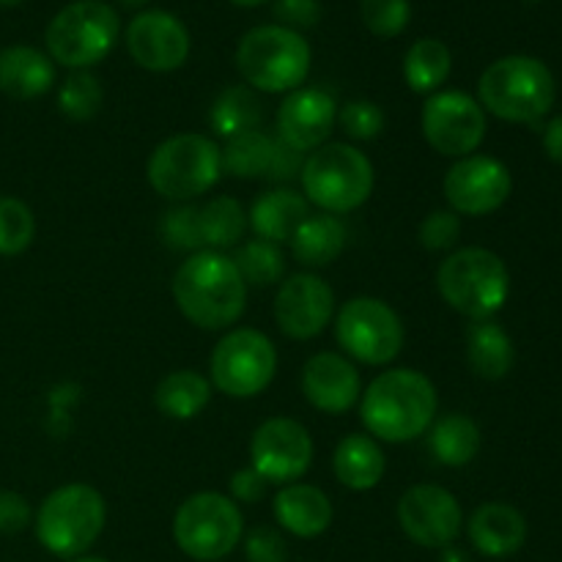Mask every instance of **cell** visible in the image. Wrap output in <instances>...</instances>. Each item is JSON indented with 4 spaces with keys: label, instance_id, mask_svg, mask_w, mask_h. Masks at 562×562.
<instances>
[{
    "label": "cell",
    "instance_id": "obj_3",
    "mask_svg": "<svg viewBox=\"0 0 562 562\" xmlns=\"http://www.w3.org/2000/svg\"><path fill=\"white\" fill-rule=\"evenodd\" d=\"M481 108L510 124H538L552 110L558 86L543 60L508 55L488 66L477 82Z\"/></svg>",
    "mask_w": 562,
    "mask_h": 562
},
{
    "label": "cell",
    "instance_id": "obj_46",
    "mask_svg": "<svg viewBox=\"0 0 562 562\" xmlns=\"http://www.w3.org/2000/svg\"><path fill=\"white\" fill-rule=\"evenodd\" d=\"M543 151H547V157L552 159V162L562 165V115L558 119L549 121L547 126H543Z\"/></svg>",
    "mask_w": 562,
    "mask_h": 562
},
{
    "label": "cell",
    "instance_id": "obj_26",
    "mask_svg": "<svg viewBox=\"0 0 562 562\" xmlns=\"http://www.w3.org/2000/svg\"><path fill=\"white\" fill-rule=\"evenodd\" d=\"M467 360L477 376L499 382L508 376L516 362L514 340L492 318L472 322V327L467 329Z\"/></svg>",
    "mask_w": 562,
    "mask_h": 562
},
{
    "label": "cell",
    "instance_id": "obj_49",
    "mask_svg": "<svg viewBox=\"0 0 562 562\" xmlns=\"http://www.w3.org/2000/svg\"><path fill=\"white\" fill-rule=\"evenodd\" d=\"M71 562H108V560H102V558H75Z\"/></svg>",
    "mask_w": 562,
    "mask_h": 562
},
{
    "label": "cell",
    "instance_id": "obj_20",
    "mask_svg": "<svg viewBox=\"0 0 562 562\" xmlns=\"http://www.w3.org/2000/svg\"><path fill=\"white\" fill-rule=\"evenodd\" d=\"M302 393L313 409L324 415H344L360 401V371L335 351H318L302 368Z\"/></svg>",
    "mask_w": 562,
    "mask_h": 562
},
{
    "label": "cell",
    "instance_id": "obj_13",
    "mask_svg": "<svg viewBox=\"0 0 562 562\" xmlns=\"http://www.w3.org/2000/svg\"><path fill=\"white\" fill-rule=\"evenodd\" d=\"M423 135L442 157H470L486 137V113L464 91H437L423 104Z\"/></svg>",
    "mask_w": 562,
    "mask_h": 562
},
{
    "label": "cell",
    "instance_id": "obj_5",
    "mask_svg": "<svg viewBox=\"0 0 562 562\" xmlns=\"http://www.w3.org/2000/svg\"><path fill=\"white\" fill-rule=\"evenodd\" d=\"M236 66L256 91L291 93L302 88L311 71V44L283 25L252 27L236 47Z\"/></svg>",
    "mask_w": 562,
    "mask_h": 562
},
{
    "label": "cell",
    "instance_id": "obj_4",
    "mask_svg": "<svg viewBox=\"0 0 562 562\" xmlns=\"http://www.w3.org/2000/svg\"><path fill=\"white\" fill-rule=\"evenodd\" d=\"M437 285L453 311L472 322H483L508 302L510 274L497 252L486 247H461L439 263Z\"/></svg>",
    "mask_w": 562,
    "mask_h": 562
},
{
    "label": "cell",
    "instance_id": "obj_15",
    "mask_svg": "<svg viewBox=\"0 0 562 562\" xmlns=\"http://www.w3.org/2000/svg\"><path fill=\"white\" fill-rule=\"evenodd\" d=\"M514 190L510 170L499 159L470 154L461 157L445 176V198L456 214L483 217L503 206Z\"/></svg>",
    "mask_w": 562,
    "mask_h": 562
},
{
    "label": "cell",
    "instance_id": "obj_48",
    "mask_svg": "<svg viewBox=\"0 0 562 562\" xmlns=\"http://www.w3.org/2000/svg\"><path fill=\"white\" fill-rule=\"evenodd\" d=\"M22 0H0V5H3V9H11V5H20Z\"/></svg>",
    "mask_w": 562,
    "mask_h": 562
},
{
    "label": "cell",
    "instance_id": "obj_39",
    "mask_svg": "<svg viewBox=\"0 0 562 562\" xmlns=\"http://www.w3.org/2000/svg\"><path fill=\"white\" fill-rule=\"evenodd\" d=\"M338 121L346 135L355 137V140H373L384 130L382 108L376 102H368V99H355V102L346 104Z\"/></svg>",
    "mask_w": 562,
    "mask_h": 562
},
{
    "label": "cell",
    "instance_id": "obj_35",
    "mask_svg": "<svg viewBox=\"0 0 562 562\" xmlns=\"http://www.w3.org/2000/svg\"><path fill=\"white\" fill-rule=\"evenodd\" d=\"M102 82L97 75L86 69H77L60 82L58 110L71 121H91L102 108Z\"/></svg>",
    "mask_w": 562,
    "mask_h": 562
},
{
    "label": "cell",
    "instance_id": "obj_6",
    "mask_svg": "<svg viewBox=\"0 0 562 562\" xmlns=\"http://www.w3.org/2000/svg\"><path fill=\"white\" fill-rule=\"evenodd\" d=\"M108 508L104 497L86 483L60 486L36 514V538L55 558H82L102 536Z\"/></svg>",
    "mask_w": 562,
    "mask_h": 562
},
{
    "label": "cell",
    "instance_id": "obj_28",
    "mask_svg": "<svg viewBox=\"0 0 562 562\" xmlns=\"http://www.w3.org/2000/svg\"><path fill=\"white\" fill-rule=\"evenodd\" d=\"M428 431H431L428 448L434 459L445 467H467L481 450V428L470 415H461V412L439 417Z\"/></svg>",
    "mask_w": 562,
    "mask_h": 562
},
{
    "label": "cell",
    "instance_id": "obj_23",
    "mask_svg": "<svg viewBox=\"0 0 562 562\" xmlns=\"http://www.w3.org/2000/svg\"><path fill=\"white\" fill-rule=\"evenodd\" d=\"M55 86V64L49 55L27 44L0 49V91L11 99L44 97Z\"/></svg>",
    "mask_w": 562,
    "mask_h": 562
},
{
    "label": "cell",
    "instance_id": "obj_50",
    "mask_svg": "<svg viewBox=\"0 0 562 562\" xmlns=\"http://www.w3.org/2000/svg\"><path fill=\"white\" fill-rule=\"evenodd\" d=\"M121 3H124V5H146L148 0H121Z\"/></svg>",
    "mask_w": 562,
    "mask_h": 562
},
{
    "label": "cell",
    "instance_id": "obj_42",
    "mask_svg": "<svg viewBox=\"0 0 562 562\" xmlns=\"http://www.w3.org/2000/svg\"><path fill=\"white\" fill-rule=\"evenodd\" d=\"M274 16L280 25L300 33V27H313L322 20V3L318 0H278L274 3Z\"/></svg>",
    "mask_w": 562,
    "mask_h": 562
},
{
    "label": "cell",
    "instance_id": "obj_11",
    "mask_svg": "<svg viewBox=\"0 0 562 562\" xmlns=\"http://www.w3.org/2000/svg\"><path fill=\"white\" fill-rule=\"evenodd\" d=\"M335 338L340 349L366 366H387L404 349V322L382 300L357 296L335 316Z\"/></svg>",
    "mask_w": 562,
    "mask_h": 562
},
{
    "label": "cell",
    "instance_id": "obj_7",
    "mask_svg": "<svg viewBox=\"0 0 562 562\" xmlns=\"http://www.w3.org/2000/svg\"><path fill=\"white\" fill-rule=\"evenodd\" d=\"M300 179L307 203L327 214H346L371 198L373 165L349 143H324L305 159Z\"/></svg>",
    "mask_w": 562,
    "mask_h": 562
},
{
    "label": "cell",
    "instance_id": "obj_21",
    "mask_svg": "<svg viewBox=\"0 0 562 562\" xmlns=\"http://www.w3.org/2000/svg\"><path fill=\"white\" fill-rule=\"evenodd\" d=\"M470 532L472 547L486 558H510L519 552L527 541V521L521 510L505 503H486L470 516Z\"/></svg>",
    "mask_w": 562,
    "mask_h": 562
},
{
    "label": "cell",
    "instance_id": "obj_38",
    "mask_svg": "<svg viewBox=\"0 0 562 562\" xmlns=\"http://www.w3.org/2000/svg\"><path fill=\"white\" fill-rule=\"evenodd\" d=\"M360 14L368 31L379 38H395L412 20L409 0H360Z\"/></svg>",
    "mask_w": 562,
    "mask_h": 562
},
{
    "label": "cell",
    "instance_id": "obj_44",
    "mask_svg": "<svg viewBox=\"0 0 562 562\" xmlns=\"http://www.w3.org/2000/svg\"><path fill=\"white\" fill-rule=\"evenodd\" d=\"M302 168H305V154L285 146L283 140H274V154H272V165H269L267 179L278 181V184H289V181L300 179Z\"/></svg>",
    "mask_w": 562,
    "mask_h": 562
},
{
    "label": "cell",
    "instance_id": "obj_9",
    "mask_svg": "<svg viewBox=\"0 0 562 562\" xmlns=\"http://www.w3.org/2000/svg\"><path fill=\"white\" fill-rule=\"evenodd\" d=\"M148 184L168 201H192L223 176L220 148L212 137L176 135L159 143L148 159Z\"/></svg>",
    "mask_w": 562,
    "mask_h": 562
},
{
    "label": "cell",
    "instance_id": "obj_22",
    "mask_svg": "<svg viewBox=\"0 0 562 562\" xmlns=\"http://www.w3.org/2000/svg\"><path fill=\"white\" fill-rule=\"evenodd\" d=\"M274 519L296 538H318L333 525V503L327 494L307 483H289L272 503Z\"/></svg>",
    "mask_w": 562,
    "mask_h": 562
},
{
    "label": "cell",
    "instance_id": "obj_17",
    "mask_svg": "<svg viewBox=\"0 0 562 562\" xmlns=\"http://www.w3.org/2000/svg\"><path fill=\"white\" fill-rule=\"evenodd\" d=\"M190 33L168 11H143L126 27V49L140 69L176 71L190 58Z\"/></svg>",
    "mask_w": 562,
    "mask_h": 562
},
{
    "label": "cell",
    "instance_id": "obj_47",
    "mask_svg": "<svg viewBox=\"0 0 562 562\" xmlns=\"http://www.w3.org/2000/svg\"><path fill=\"white\" fill-rule=\"evenodd\" d=\"M234 5H241V9H256V5L267 3V0H231Z\"/></svg>",
    "mask_w": 562,
    "mask_h": 562
},
{
    "label": "cell",
    "instance_id": "obj_8",
    "mask_svg": "<svg viewBox=\"0 0 562 562\" xmlns=\"http://www.w3.org/2000/svg\"><path fill=\"white\" fill-rule=\"evenodd\" d=\"M121 33L115 9L102 0H75L49 20L44 42L53 64L66 69H88L110 55Z\"/></svg>",
    "mask_w": 562,
    "mask_h": 562
},
{
    "label": "cell",
    "instance_id": "obj_25",
    "mask_svg": "<svg viewBox=\"0 0 562 562\" xmlns=\"http://www.w3.org/2000/svg\"><path fill=\"white\" fill-rule=\"evenodd\" d=\"M333 470L335 477L346 488H351V492H368V488L379 486V481L384 477V470H387V461H384V453L376 445V439L366 437V434H349L335 448Z\"/></svg>",
    "mask_w": 562,
    "mask_h": 562
},
{
    "label": "cell",
    "instance_id": "obj_12",
    "mask_svg": "<svg viewBox=\"0 0 562 562\" xmlns=\"http://www.w3.org/2000/svg\"><path fill=\"white\" fill-rule=\"evenodd\" d=\"M209 371L220 393L231 398H252L272 384L278 351L258 329H234L214 346Z\"/></svg>",
    "mask_w": 562,
    "mask_h": 562
},
{
    "label": "cell",
    "instance_id": "obj_45",
    "mask_svg": "<svg viewBox=\"0 0 562 562\" xmlns=\"http://www.w3.org/2000/svg\"><path fill=\"white\" fill-rule=\"evenodd\" d=\"M267 486L269 483L263 481L252 467L239 470L231 477V494H234V499H239V503H258V499L267 494Z\"/></svg>",
    "mask_w": 562,
    "mask_h": 562
},
{
    "label": "cell",
    "instance_id": "obj_34",
    "mask_svg": "<svg viewBox=\"0 0 562 562\" xmlns=\"http://www.w3.org/2000/svg\"><path fill=\"white\" fill-rule=\"evenodd\" d=\"M234 263L247 285H261V289L278 283L285 272V258L283 252H280V247L263 239L245 241V245L236 250Z\"/></svg>",
    "mask_w": 562,
    "mask_h": 562
},
{
    "label": "cell",
    "instance_id": "obj_29",
    "mask_svg": "<svg viewBox=\"0 0 562 562\" xmlns=\"http://www.w3.org/2000/svg\"><path fill=\"white\" fill-rule=\"evenodd\" d=\"M157 409L173 420H192L212 401V382L198 371H173L157 384Z\"/></svg>",
    "mask_w": 562,
    "mask_h": 562
},
{
    "label": "cell",
    "instance_id": "obj_31",
    "mask_svg": "<svg viewBox=\"0 0 562 562\" xmlns=\"http://www.w3.org/2000/svg\"><path fill=\"white\" fill-rule=\"evenodd\" d=\"M453 55L439 38H420L409 47L404 58V80L417 93H437L450 77Z\"/></svg>",
    "mask_w": 562,
    "mask_h": 562
},
{
    "label": "cell",
    "instance_id": "obj_1",
    "mask_svg": "<svg viewBox=\"0 0 562 562\" xmlns=\"http://www.w3.org/2000/svg\"><path fill=\"white\" fill-rule=\"evenodd\" d=\"M437 404V387L426 373L395 368L368 384L362 393L360 417L371 437L404 445L423 437L434 426Z\"/></svg>",
    "mask_w": 562,
    "mask_h": 562
},
{
    "label": "cell",
    "instance_id": "obj_2",
    "mask_svg": "<svg viewBox=\"0 0 562 562\" xmlns=\"http://www.w3.org/2000/svg\"><path fill=\"white\" fill-rule=\"evenodd\" d=\"M173 300L195 327L225 329L239 322L247 305V283L234 258L217 250L192 252L173 278Z\"/></svg>",
    "mask_w": 562,
    "mask_h": 562
},
{
    "label": "cell",
    "instance_id": "obj_43",
    "mask_svg": "<svg viewBox=\"0 0 562 562\" xmlns=\"http://www.w3.org/2000/svg\"><path fill=\"white\" fill-rule=\"evenodd\" d=\"M33 519L27 499L16 492H0V536H16Z\"/></svg>",
    "mask_w": 562,
    "mask_h": 562
},
{
    "label": "cell",
    "instance_id": "obj_18",
    "mask_svg": "<svg viewBox=\"0 0 562 562\" xmlns=\"http://www.w3.org/2000/svg\"><path fill=\"white\" fill-rule=\"evenodd\" d=\"M335 313V294L318 274H294L274 296L278 327L294 340H311L324 333Z\"/></svg>",
    "mask_w": 562,
    "mask_h": 562
},
{
    "label": "cell",
    "instance_id": "obj_10",
    "mask_svg": "<svg viewBox=\"0 0 562 562\" xmlns=\"http://www.w3.org/2000/svg\"><path fill=\"white\" fill-rule=\"evenodd\" d=\"M245 519L231 497L217 492H198L179 505L173 538L187 558L198 562L223 560L239 547Z\"/></svg>",
    "mask_w": 562,
    "mask_h": 562
},
{
    "label": "cell",
    "instance_id": "obj_16",
    "mask_svg": "<svg viewBox=\"0 0 562 562\" xmlns=\"http://www.w3.org/2000/svg\"><path fill=\"white\" fill-rule=\"evenodd\" d=\"M398 521L406 538L426 549H445L459 538L464 516L448 488L420 483L404 492L398 503Z\"/></svg>",
    "mask_w": 562,
    "mask_h": 562
},
{
    "label": "cell",
    "instance_id": "obj_41",
    "mask_svg": "<svg viewBox=\"0 0 562 562\" xmlns=\"http://www.w3.org/2000/svg\"><path fill=\"white\" fill-rule=\"evenodd\" d=\"M247 562H285L289 560V543L272 527H258L245 541Z\"/></svg>",
    "mask_w": 562,
    "mask_h": 562
},
{
    "label": "cell",
    "instance_id": "obj_51",
    "mask_svg": "<svg viewBox=\"0 0 562 562\" xmlns=\"http://www.w3.org/2000/svg\"><path fill=\"white\" fill-rule=\"evenodd\" d=\"M527 3H538V0H527Z\"/></svg>",
    "mask_w": 562,
    "mask_h": 562
},
{
    "label": "cell",
    "instance_id": "obj_27",
    "mask_svg": "<svg viewBox=\"0 0 562 562\" xmlns=\"http://www.w3.org/2000/svg\"><path fill=\"white\" fill-rule=\"evenodd\" d=\"M346 247V225L333 214H311L291 236V252L313 269L329 267Z\"/></svg>",
    "mask_w": 562,
    "mask_h": 562
},
{
    "label": "cell",
    "instance_id": "obj_36",
    "mask_svg": "<svg viewBox=\"0 0 562 562\" xmlns=\"http://www.w3.org/2000/svg\"><path fill=\"white\" fill-rule=\"evenodd\" d=\"M36 236V217L20 198L0 195V256H20Z\"/></svg>",
    "mask_w": 562,
    "mask_h": 562
},
{
    "label": "cell",
    "instance_id": "obj_24",
    "mask_svg": "<svg viewBox=\"0 0 562 562\" xmlns=\"http://www.w3.org/2000/svg\"><path fill=\"white\" fill-rule=\"evenodd\" d=\"M307 217H311L307 198L289 190V187H280V190L263 192V195L252 203L250 214H247V225L256 231L258 239L272 241V245H283V241H291V236L296 234V228H300Z\"/></svg>",
    "mask_w": 562,
    "mask_h": 562
},
{
    "label": "cell",
    "instance_id": "obj_32",
    "mask_svg": "<svg viewBox=\"0 0 562 562\" xmlns=\"http://www.w3.org/2000/svg\"><path fill=\"white\" fill-rule=\"evenodd\" d=\"M272 154V137L261 130H252L231 137L228 146L220 148V162H223V173L236 176V179H267Z\"/></svg>",
    "mask_w": 562,
    "mask_h": 562
},
{
    "label": "cell",
    "instance_id": "obj_14",
    "mask_svg": "<svg viewBox=\"0 0 562 562\" xmlns=\"http://www.w3.org/2000/svg\"><path fill=\"white\" fill-rule=\"evenodd\" d=\"M250 459L252 470L263 481L289 486L311 470L313 439L302 423L291 420V417H272L252 434Z\"/></svg>",
    "mask_w": 562,
    "mask_h": 562
},
{
    "label": "cell",
    "instance_id": "obj_33",
    "mask_svg": "<svg viewBox=\"0 0 562 562\" xmlns=\"http://www.w3.org/2000/svg\"><path fill=\"white\" fill-rule=\"evenodd\" d=\"M247 214L236 198H214L201 206V236L206 250H228L245 239Z\"/></svg>",
    "mask_w": 562,
    "mask_h": 562
},
{
    "label": "cell",
    "instance_id": "obj_40",
    "mask_svg": "<svg viewBox=\"0 0 562 562\" xmlns=\"http://www.w3.org/2000/svg\"><path fill=\"white\" fill-rule=\"evenodd\" d=\"M461 234V223L456 212H431L420 223V245L426 250H450Z\"/></svg>",
    "mask_w": 562,
    "mask_h": 562
},
{
    "label": "cell",
    "instance_id": "obj_37",
    "mask_svg": "<svg viewBox=\"0 0 562 562\" xmlns=\"http://www.w3.org/2000/svg\"><path fill=\"white\" fill-rule=\"evenodd\" d=\"M159 234L170 250L181 252H201L203 236H201V209L198 206H176L162 214L159 223Z\"/></svg>",
    "mask_w": 562,
    "mask_h": 562
},
{
    "label": "cell",
    "instance_id": "obj_30",
    "mask_svg": "<svg viewBox=\"0 0 562 562\" xmlns=\"http://www.w3.org/2000/svg\"><path fill=\"white\" fill-rule=\"evenodd\" d=\"M263 121V104L258 93L247 86H231L214 99L209 110V124L220 137H236L258 130Z\"/></svg>",
    "mask_w": 562,
    "mask_h": 562
},
{
    "label": "cell",
    "instance_id": "obj_19",
    "mask_svg": "<svg viewBox=\"0 0 562 562\" xmlns=\"http://www.w3.org/2000/svg\"><path fill=\"white\" fill-rule=\"evenodd\" d=\"M338 104L322 88H296L278 110V140L296 151H316L333 135Z\"/></svg>",
    "mask_w": 562,
    "mask_h": 562
}]
</instances>
